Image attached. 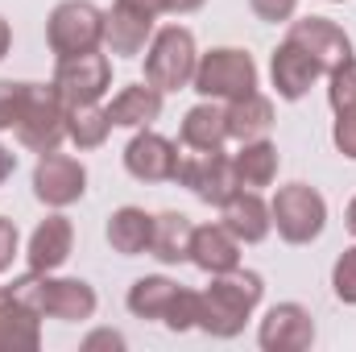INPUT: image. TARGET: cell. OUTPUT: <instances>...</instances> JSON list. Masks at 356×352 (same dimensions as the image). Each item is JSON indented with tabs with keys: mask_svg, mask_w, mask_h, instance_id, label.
<instances>
[{
	"mask_svg": "<svg viewBox=\"0 0 356 352\" xmlns=\"http://www.w3.org/2000/svg\"><path fill=\"white\" fill-rule=\"evenodd\" d=\"M17 249H21V232L8 216H0V273H8L17 262Z\"/></svg>",
	"mask_w": 356,
	"mask_h": 352,
	"instance_id": "34",
	"label": "cell"
},
{
	"mask_svg": "<svg viewBox=\"0 0 356 352\" xmlns=\"http://www.w3.org/2000/svg\"><path fill=\"white\" fill-rule=\"evenodd\" d=\"M191 232H195V224L182 211H158L154 237H149V257H158L162 265L191 262Z\"/></svg>",
	"mask_w": 356,
	"mask_h": 352,
	"instance_id": "24",
	"label": "cell"
},
{
	"mask_svg": "<svg viewBox=\"0 0 356 352\" xmlns=\"http://www.w3.org/2000/svg\"><path fill=\"white\" fill-rule=\"evenodd\" d=\"M162 323H166L170 332H191V328L199 323V290H186V286H182Z\"/></svg>",
	"mask_w": 356,
	"mask_h": 352,
	"instance_id": "30",
	"label": "cell"
},
{
	"mask_svg": "<svg viewBox=\"0 0 356 352\" xmlns=\"http://www.w3.org/2000/svg\"><path fill=\"white\" fill-rule=\"evenodd\" d=\"M4 298H8V286H0V303H4Z\"/></svg>",
	"mask_w": 356,
	"mask_h": 352,
	"instance_id": "41",
	"label": "cell"
},
{
	"mask_svg": "<svg viewBox=\"0 0 356 352\" xmlns=\"http://www.w3.org/2000/svg\"><path fill=\"white\" fill-rule=\"evenodd\" d=\"M178 137H182V145L195 150V154H216V150H224V145H228V120H224L220 99L195 104V108L182 116Z\"/></svg>",
	"mask_w": 356,
	"mask_h": 352,
	"instance_id": "19",
	"label": "cell"
},
{
	"mask_svg": "<svg viewBox=\"0 0 356 352\" xmlns=\"http://www.w3.org/2000/svg\"><path fill=\"white\" fill-rule=\"evenodd\" d=\"M269 216L286 245H311L327 228V199L307 182H286L269 199Z\"/></svg>",
	"mask_w": 356,
	"mask_h": 352,
	"instance_id": "6",
	"label": "cell"
},
{
	"mask_svg": "<svg viewBox=\"0 0 356 352\" xmlns=\"http://www.w3.org/2000/svg\"><path fill=\"white\" fill-rule=\"evenodd\" d=\"M286 42H294L298 50H307L323 75H332L340 63L353 58V38L344 33V25H336L332 17H298L290 21V33Z\"/></svg>",
	"mask_w": 356,
	"mask_h": 352,
	"instance_id": "11",
	"label": "cell"
},
{
	"mask_svg": "<svg viewBox=\"0 0 356 352\" xmlns=\"http://www.w3.org/2000/svg\"><path fill=\"white\" fill-rule=\"evenodd\" d=\"M327 4H344V0H327Z\"/></svg>",
	"mask_w": 356,
	"mask_h": 352,
	"instance_id": "42",
	"label": "cell"
},
{
	"mask_svg": "<svg viewBox=\"0 0 356 352\" xmlns=\"http://www.w3.org/2000/svg\"><path fill=\"white\" fill-rule=\"evenodd\" d=\"M178 186H186L199 203L207 207H224L236 191H241V175H236V162L216 150V154H182L178 158V175H175Z\"/></svg>",
	"mask_w": 356,
	"mask_h": 352,
	"instance_id": "8",
	"label": "cell"
},
{
	"mask_svg": "<svg viewBox=\"0 0 356 352\" xmlns=\"http://www.w3.org/2000/svg\"><path fill=\"white\" fill-rule=\"evenodd\" d=\"M344 224H348V232L356 237V195H353V203H348V211H344Z\"/></svg>",
	"mask_w": 356,
	"mask_h": 352,
	"instance_id": "40",
	"label": "cell"
},
{
	"mask_svg": "<svg viewBox=\"0 0 356 352\" xmlns=\"http://www.w3.org/2000/svg\"><path fill=\"white\" fill-rule=\"evenodd\" d=\"M249 8L257 13V21L266 25H290L298 13V0H249Z\"/></svg>",
	"mask_w": 356,
	"mask_h": 352,
	"instance_id": "32",
	"label": "cell"
},
{
	"mask_svg": "<svg viewBox=\"0 0 356 352\" xmlns=\"http://www.w3.org/2000/svg\"><path fill=\"white\" fill-rule=\"evenodd\" d=\"M195 63H199L195 33L186 25H162V29H154V38L145 46V83H154L162 95L191 88Z\"/></svg>",
	"mask_w": 356,
	"mask_h": 352,
	"instance_id": "3",
	"label": "cell"
},
{
	"mask_svg": "<svg viewBox=\"0 0 356 352\" xmlns=\"http://www.w3.org/2000/svg\"><path fill=\"white\" fill-rule=\"evenodd\" d=\"M162 4H166V13H170V17H186V13H199L207 0H162Z\"/></svg>",
	"mask_w": 356,
	"mask_h": 352,
	"instance_id": "36",
	"label": "cell"
},
{
	"mask_svg": "<svg viewBox=\"0 0 356 352\" xmlns=\"http://www.w3.org/2000/svg\"><path fill=\"white\" fill-rule=\"evenodd\" d=\"M257 79H261V75H257V63H253L249 50L216 46V50L199 54L191 88L199 91L203 99H220V104H228V99H236V95L257 91Z\"/></svg>",
	"mask_w": 356,
	"mask_h": 352,
	"instance_id": "5",
	"label": "cell"
},
{
	"mask_svg": "<svg viewBox=\"0 0 356 352\" xmlns=\"http://www.w3.org/2000/svg\"><path fill=\"white\" fill-rule=\"evenodd\" d=\"M21 108H25V83L0 79V133H13L21 125Z\"/></svg>",
	"mask_w": 356,
	"mask_h": 352,
	"instance_id": "31",
	"label": "cell"
},
{
	"mask_svg": "<svg viewBox=\"0 0 356 352\" xmlns=\"http://www.w3.org/2000/svg\"><path fill=\"white\" fill-rule=\"evenodd\" d=\"M257 344L266 352H302L315 344V319L302 303H273L257 328Z\"/></svg>",
	"mask_w": 356,
	"mask_h": 352,
	"instance_id": "12",
	"label": "cell"
},
{
	"mask_svg": "<svg viewBox=\"0 0 356 352\" xmlns=\"http://www.w3.org/2000/svg\"><path fill=\"white\" fill-rule=\"evenodd\" d=\"M224 120H228V141H257L269 137L273 129V99L261 91H249V95H236L224 104Z\"/></svg>",
	"mask_w": 356,
	"mask_h": 352,
	"instance_id": "21",
	"label": "cell"
},
{
	"mask_svg": "<svg viewBox=\"0 0 356 352\" xmlns=\"http://www.w3.org/2000/svg\"><path fill=\"white\" fill-rule=\"evenodd\" d=\"M33 195L38 203L63 211L71 203H79L88 195V166L71 154H38V166H33Z\"/></svg>",
	"mask_w": 356,
	"mask_h": 352,
	"instance_id": "9",
	"label": "cell"
},
{
	"mask_svg": "<svg viewBox=\"0 0 356 352\" xmlns=\"http://www.w3.org/2000/svg\"><path fill=\"white\" fill-rule=\"evenodd\" d=\"M332 290H336V298L344 307H356V245L344 249L332 265Z\"/></svg>",
	"mask_w": 356,
	"mask_h": 352,
	"instance_id": "29",
	"label": "cell"
},
{
	"mask_svg": "<svg viewBox=\"0 0 356 352\" xmlns=\"http://www.w3.org/2000/svg\"><path fill=\"white\" fill-rule=\"evenodd\" d=\"M178 158V145L154 129H137V137L124 145V170L137 182H175Z\"/></svg>",
	"mask_w": 356,
	"mask_h": 352,
	"instance_id": "13",
	"label": "cell"
},
{
	"mask_svg": "<svg viewBox=\"0 0 356 352\" xmlns=\"http://www.w3.org/2000/svg\"><path fill=\"white\" fill-rule=\"evenodd\" d=\"M13 170H17V154H8V150L0 145V182H8Z\"/></svg>",
	"mask_w": 356,
	"mask_h": 352,
	"instance_id": "38",
	"label": "cell"
},
{
	"mask_svg": "<svg viewBox=\"0 0 356 352\" xmlns=\"http://www.w3.org/2000/svg\"><path fill=\"white\" fill-rule=\"evenodd\" d=\"M154 21H158V17H149V13H141V8L116 0V4L104 13V46H108V54H116V58H137V54L149 46V38H154Z\"/></svg>",
	"mask_w": 356,
	"mask_h": 352,
	"instance_id": "14",
	"label": "cell"
},
{
	"mask_svg": "<svg viewBox=\"0 0 356 352\" xmlns=\"http://www.w3.org/2000/svg\"><path fill=\"white\" fill-rule=\"evenodd\" d=\"M319 75H323L319 63H315L307 50H298L294 42H282V46L269 54V79H273V91H277L282 99H302Z\"/></svg>",
	"mask_w": 356,
	"mask_h": 352,
	"instance_id": "17",
	"label": "cell"
},
{
	"mask_svg": "<svg viewBox=\"0 0 356 352\" xmlns=\"http://www.w3.org/2000/svg\"><path fill=\"white\" fill-rule=\"evenodd\" d=\"M332 141L344 158L356 162V112H336V125H332Z\"/></svg>",
	"mask_w": 356,
	"mask_h": 352,
	"instance_id": "33",
	"label": "cell"
},
{
	"mask_svg": "<svg viewBox=\"0 0 356 352\" xmlns=\"http://www.w3.org/2000/svg\"><path fill=\"white\" fill-rule=\"evenodd\" d=\"M95 349H124V336L112 332V328H99V332H91L83 340V352H95Z\"/></svg>",
	"mask_w": 356,
	"mask_h": 352,
	"instance_id": "35",
	"label": "cell"
},
{
	"mask_svg": "<svg viewBox=\"0 0 356 352\" xmlns=\"http://www.w3.org/2000/svg\"><path fill=\"white\" fill-rule=\"evenodd\" d=\"M46 42L54 50V58L99 50L104 46V8H95L91 0H63V4H54V13L46 21Z\"/></svg>",
	"mask_w": 356,
	"mask_h": 352,
	"instance_id": "7",
	"label": "cell"
},
{
	"mask_svg": "<svg viewBox=\"0 0 356 352\" xmlns=\"http://www.w3.org/2000/svg\"><path fill=\"white\" fill-rule=\"evenodd\" d=\"M71 249H75V224L63 211H54V216H46L29 232L25 262H29V269H38V273H58L67 265V257H71Z\"/></svg>",
	"mask_w": 356,
	"mask_h": 352,
	"instance_id": "15",
	"label": "cell"
},
{
	"mask_svg": "<svg viewBox=\"0 0 356 352\" xmlns=\"http://www.w3.org/2000/svg\"><path fill=\"white\" fill-rule=\"evenodd\" d=\"M112 133L108 108L99 104H67V141L75 150H99Z\"/></svg>",
	"mask_w": 356,
	"mask_h": 352,
	"instance_id": "27",
	"label": "cell"
},
{
	"mask_svg": "<svg viewBox=\"0 0 356 352\" xmlns=\"http://www.w3.org/2000/svg\"><path fill=\"white\" fill-rule=\"evenodd\" d=\"M112 253L120 257H137V253H149V237H154V216L145 207H116L108 216V228H104Z\"/></svg>",
	"mask_w": 356,
	"mask_h": 352,
	"instance_id": "22",
	"label": "cell"
},
{
	"mask_svg": "<svg viewBox=\"0 0 356 352\" xmlns=\"http://www.w3.org/2000/svg\"><path fill=\"white\" fill-rule=\"evenodd\" d=\"M8 290H13L17 303H25L42 319H63V323H83V319L95 315V307H99L95 290H91L83 278H54V273L29 269V273L13 278Z\"/></svg>",
	"mask_w": 356,
	"mask_h": 352,
	"instance_id": "2",
	"label": "cell"
},
{
	"mask_svg": "<svg viewBox=\"0 0 356 352\" xmlns=\"http://www.w3.org/2000/svg\"><path fill=\"white\" fill-rule=\"evenodd\" d=\"M220 224H224L241 245H261L269 232H273L269 203L261 199V191H249V186H241V191L220 207Z\"/></svg>",
	"mask_w": 356,
	"mask_h": 352,
	"instance_id": "16",
	"label": "cell"
},
{
	"mask_svg": "<svg viewBox=\"0 0 356 352\" xmlns=\"http://www.w3.org/2000/svg\"><path fill=\"white\" fill-rule=\"evenodd\" d=\"M266 294V278L257 269H232V273H216L207 290H199V332H207L211 340H232L245 332V323L253 319L257 303Z\"/></svg>",
	"mask_w": 356,
	"mask_h": 352,
	"instance_id": "1",
	"label": "cell"
},
{
	"mask_svg": "<svg viewBox=\"0 0 356 352\" xmlns=\"http://www.w3.org/2000/svg\"><path fill=\"white\" fill-rule=\"evenodd\" d=\"M191 265L203 273H232L241 265V241L224 224H199L191 232Z\"/></svg>",
	"mask_w": 356,
	"mask_h": 352,
	"instance_id": "18",
	"label": "cell"
},
{
	"mask_svg": "<svg viewBox=\"0 0 356 352\" xmlns=\"http://www.w3.org/2000/svg\"><path fill=\"white\" fill-rule=\"evenodd\" d=\"M120 4H133V8H141V13H149V17H162V13H166L162 0H120Z\"/></svg>",
	"mask_w": 356,
	"mask_h": 352,
	"instance_id": "37",
	"label": "cell"
},
{
	"mask_svg": "<svg viewBox=\"0 0 356 352\" xmlns=\"http://www.w3.org/2000/svg\"><path fill=\"white\" fill-rule=\"evenodd\" d=\"M17 141L33 154H54L67 141V99L58 95L54 79L50 83H25V108L21 125L13 129Z\"/></svg>",
	"mask_w": 356,
	"mask_h": 352,
	"instance_id": "4",
	"label": "cell"
},
{
	"mask_svg": "<svg viewBox=\"0 0 356 352\" xmlns=\"http://www.w3.org/2000/svg\"><path fill=\"white\" fill-rule=\"evenodd\" d=\"M327 104L332 112H356V58L340 63L327 75Z\"/></svg>",
	"mask_w": 356,
	"mask_h": 352,
	"instance_id": "28",
	"label": "cell"
},
{
	"mask_svg": "<svg viewBox=\"0 0 356 352\" xmlns=\"http://www.w3.org/2000/svg\"><path fill=\"white\" fill-rule=\"evenodd\" d=\"M232 162H236L241 186L261 191V186H273L277 166H282V154H277V145L269 137H257V141H241V154H232Z\"/></svg>",
	"mask_w": 356,
	"mask_h": 352,
	"instance_id": "26",
	"label": "cell"
},
{
	"mask_svg": "<svg viewBox=\"0 0 356 352\" xmlns=\"http://www.w3.org/2000/svg\"><path fill=\"white\" fill-rule=\"evenodd\" d=\"M178 286L175 278H166V273H145V278H137L133 286H129V311L137 315V319H149V323H162L166 319V311H170V303L178 298Z\"/></svg>",
	"mask_w": 356,
	"mask_h": 352,
	"instance_id": "25",
	"label": "cell"
},
{
	"mask_svg": "<svg viewBox=\"0 0 356 352\" xmlns=\"http://www.w3.org/2000/svg\"><path fill=\"white\" fill-rule=\"evenodd\" d=\"M162 116V91L154 83H129L112 95L108 104V120L112 129H149Z\"/></svg>",
	"mask_w": 356,
	"mask_h": 352,
	"instance_id": "20",
	"label": "cell"
},
{
	"mask_svg": "<svg viewBox=\"0 0 356 352\" xmlns=\"http://www.w3.org/2000/svg\"><path fill=\"white\" fill-rule=\"evenodd\" d=\"M54 88L67 104H99L112 91V58L104 50H88V54H71L58 58L54 67Z\"/></svg>",
	"mask_w": 356,
	"mask_h": 352,
	"instance_id": "10",
	"label": "cell"
},
{
	"mask_svg": "<svg viewBox=\"0 0 356 352\" xmlns=\"http://www.w3.org/2000/svg\"><path fill=\"white\" fill-rule=\"evenodd\" d=\"M8 50H13V25H8V21L0 17V58H4Z\"/></svg>",
	"mask_w": 356,
	"mask_h": 352,
	"instance_id": "39",
	"label": "cell"
},
{
	"mask_svg": "<svg viewBox=\"0 0 356 352\" xmlns=\"http://www.w3.org/2000/svg\"><path fill=\"white\" fill-rule=\"evenodd\" d=\"M42 349V315L29 311L25 303L8 298L0 303V352H38Z\"/></svg>",
	"mask_w": 356,
	"mask_h": 352,
	"instance_id": "23",
	"label": "cell"
}]
</instances>
